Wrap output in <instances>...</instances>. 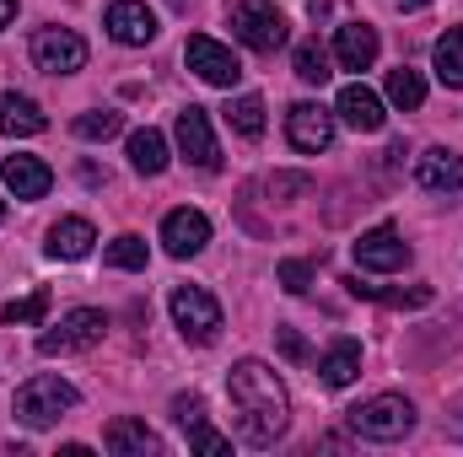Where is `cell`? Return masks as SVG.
I'll return each instance as SVG.
<instances>
[{
    "label": "cell",
    "instance_id": "6da1fadb",
    "mask_svg": "<svg viewBox=\"0 0 463 457\" xmlns=\"http://www.w3.org/2000/svg\"><path fill=\"white\" fill-rule=\"evenodd\" d=\"M227 398H232V420L237 436L248 447H275L291 425V398L286 382L264 366V360H237L227 371Z\"/></svg>",
    "mask_w": 463,
    "mask_h": 457
},
{
    "label": "cell",
    "instance_id": "7a4b0ae2",
    "mask_svg": "<svg viewBox=\"0 0 463 457\" xmlns=\"http://www.w3.org/2000/svg\"><path fill=\"white\" fill-rule=\"evenodd\" d=\"M345 425L355 436H366V442H399V436L415 431V404L404 393H377V398H366V404L350 409Z\"/></svg>",
    "mask_w": 463,
    "mask_h": 457
},
{
    "label": "cell",
    "instance_id": "3957f363",
    "mask_svg": "<svg viewBox=\"0 0 463 457\" xmlns=\"http://www.w3.org/2000/svg\"><path fill=\"white\" fill-rule=\"evenodd\" d=\"M227 16H232V38L253 54H275L286 43V27H291L275 0H232Z\"/></svg>",
    "mask_w": 463,
    "mask_h": 457
},
{
    "label": "cell",
    "instance_id": "277c9868",
    "mask_svg": "<svg viewBox=\"0 0 463 457\" xmlns=\"http://www.w3.org/2000/svg\"><path fill=\"white\" fill-rule=\"evenodd\" d=\"M11 409H16V420H22L27 431H43V425H54L60 415L76 409V387H71L65 377H33V382L16 387Z\"/></svg>",
    "mask_w": 463,
    "mask_h": 457
},
{
    "label": "cell",
    "instance_id": "5b68a950",
    "mask_svg": "<svg viewBox=\"0 0 463 457\" xmlns=\"http://www.w3.org/2000/svg\"><path fill=\"white\" fill-rule=\"evenodd\" d=\"M167 307H173V323H178V334L189 344H216V334H222V302L205 285H178L167 296Z\"/></svg>",
    "mask_w": 463,
    "mask_h": 457
},
{
    "label": "cell",
    "instance_id": "8992f818",
    "mask_svg": "<svg viewBox=\"0 0 463 457\" xmlns=\"http://www.w3.org/2000/svg\"><path fill=\"white\" fill-rule=\"evenodd\" d=\"M33 65L43 76H76L87 65V38L76 27H38L33 33Z\"/></svg>",
    "mask_w": 463,
    "mask_h": 457
},
{
    "label": "cell",
    "instance_id": "52a82bcc",
    "mask_svg": "<svg viewBox=\"0 0 463 457\" xmlns=\"http://www.w3.org/2000/svg\"><path fill=\"white\" fill-rule=\"evenodd\" d=\"M109 334V318L98 312V307H76V312H65L43 340H38V355H71V350H92V344Z\"/></svg>",
    "mask_w": 463,
    "mask_h": 457
},
{
    "label": "cell",
    "instance_id": "ba28073f",
    "mask_svg": "<svg viewBox=\"0 0 463 457\" xmlns=\"http://www.w3.org/2000/svg\"><path fill=\"white\" fill-rule=\"evenodd\" d=\"M184 60H189V70H194L200 81H211V87H237V81H242V60L232 54L227 43L205 38V33H194V38L184 43Z\"/></svg>",
    "mask_w": 463,
    "mask_h": 457
},
{
    "label": "cell",
    "instance_id": "9c48e42d",
    "mask_svg": "<svg viewBox=\"0 0 463 457\" xmlns=\"http://www.w3.org/2000/svg\"><path fill=\"white\" fill-rule=\"evenodd\" d=\"M173 140H178V151L194 162V167H205V173H216L222 167V145H216V135H211V114L205 108H184L178 124H173Z\"/></svg>",
    "mask_w": 463,
    "mask_h": 457
},
{
    "label": "cell",
    "instance_id": "30bf717a",
    "mask_svg": "<svg viewBox=\"0 0 463 457\" xmlns=\"http://www.w3.org/2000/svg\"><path fill=\"white\" fill-rule=\"evenodd\" d=\"M355 264L377 269V275H393V269L410 264V242L399 237V227H372L355 237Z\"/></svg>",
    "mask_w": 463,
    "mask_h": 457
},
{
    "label": "cell",
    "instance_id": "8fae6325",
    "mask_svg": "<svg viewBox=\"0 0 463 457\" xmlns=\"http://www.w3.org/2000/svg\"><path fill=\"white\" fill-rule=\"evenodd\" d=\"M173 420H178V431L189 436L194 452H205V457L232 452V436L211 431V420H205V398H200V393H178V398H173Z\"/></svg>",
    "mask_w": 463,
    "mask_h": 457
},
{
    "label": "cell",
    "instance_id": "7c38bea8",
    "mask_svg": "<svg viewBox=\"0 0 463 457\" xmlns=\"http://www.w3.org/2000/svg\"><path fill=\"white\" fill-rule=\"evenodd\" d=\"M286 140H291L297 151H307V156L329 151V140H335V114L318 108V103H297V108L286 114Z\"/></svg>",
    "mask_w": 463,
    "mask_h": 457
},
{
    "label": "cell",
    "instance_id": "4fadbf2b",
    "mask_svg": "<svg viewBox=\"0 0 463 457\" xmlns=\"http://www.w3.org/2000/svg\"><path fill=\"white\" fill-rule=\"evenodd\" d=\"M103 27L114 33V43L140 49V43H151V38H156V11H151L146 0H114V5L103 11Z\"/></svg>",
    "mask_w": 463,
    "mask_h": 457
},
{
    "label": "cell",
    "instance_id": "5bb4252c",
    "mask_svg": "<svg viewBox=\"0 0 463 457\" xmlns=\"http://www.w3.org/2000/svg\"><path fill=\"white\" fill-rule=\"evenodd\" d=\"M415 183H420L426 194H458L463 189V156L448 151V145L420 151V156H415Z\"/></svg>",
    "mask_w": 463,
    "mask_h": 457
},
{
    "label": "cell",
    "instance_id": "9a60e30c",
    "mask_svg": "<svg viewBox=\"0 0 463 457\" xmlns=\"http://www.w3.org/2000/svg\"><path fill=\"white\" fill-rule=\"evenodd\" d=\"M205 242H211V221L200 216V210H167V221H162V247L173 253V258H194V253H205Z\"/></svg>",
    "mask_w": 463,
    "mask_h": 457
},
{
    "label": "cell",
    "instance_id": "2e32d148",
    "mask_svg": "<svg viewBox=\"0 0 463 457\" xmlns=\"http://www.w3.org/2000/svg\"><path fill=\"white\" fill-rule=\"evenodd\" d=\"M377 54H383V38H377L372 22H345V27L335 33V60H340L345 70H372Z\"/></svg>",
    "mask_w": 463,
    "mask_h": 457
},
{
    "label": "cell",
    "instance_id": "e0dca14e",
    "mask_svg": "<svg viewBox=\"0 0 463 457\" xmlns=\"http://www.w3.org/2000/svg\"><path fill=\"white\" fill-rule=\"evenodd\" d=\"M335 114L345 118L350 129H361V135H377V129L388 124V114H383V98H377L372 87H361V81H350L345 92L335 98Z\"/></svg>",
    "mask_w": 463,
    "mask_h": 457
},
{
    "label": "cell",
    "instance_id": "ac0fdd59",
    "mask_svg": "<svg viewBox=\"0 0 463 457\" xmlns=\"http://www.w3.org/2000/svg\"><path fill=\"white\" fill-rule=\"evenodd\" d=\"M92 242H98V231H92V221H87V216H65V221H54V227H49L43 253H49V258L76 264V258H87V253H92Z\"/></svg>",
    "mask_w": 463,
    "mask_h": 457
},
{
    "label": "cell",
    "instance_id": "d6986e66",
    "mask_svg": "<svg viewBox=\"0 0 463 457\" xmlns=\"http://www.w3.org/2000/svg\"><path fill=\"white\" fill-rule=\"evenodd\" d=\"M43 129H49V114H43L33 98H22V92H0V135L27 140V135H43Z\"/></svg>",
    "mask_w": 463,
    "mask_h": 457
},
{
    "label": "cell",
    "instance_id": "ffe728a7",
    "mask_svg": "<svg viewBox=\"0 0 463 457\" xmlns=\"http://www.w3.org/2000/svg\"><path fill=\"white\" fill-rule=\"evenodd\" d=\"M103 447L118 457H146V452H162V442H156V431L146 425V420H129V415H118L109 420V431H103Z\"/></svg>",
    "mask_w": 463,
    "mask_h": 457
},
{
    "label": "cell",
    "instance_id": "44dd1931",
    "mask_svg": "<svg viewBox=\"0 0 463 457\" xmlns=\"http://www.w3.org/2000/svg\"><path fill=\"white\" fill-rule=\"evenodd\" d=\"M0 178H5V189H11L16 200H43V194H49V183H54V173H49L38 156H5Z\"/></svg>",
    "mask_w": 463,
    "mask_h": 457
},
{
    "label": "cell",
    "instance_id": "7402d4cb",
    "mask_svg": "<svg viewBox=\"0 0 463 457\" xmlns=\"http://www.w3.org/2000/svg\"><path fill=\"white\" fill-rule=\"evenodd\" d=\"M318 377H324V387H350V382L361 377V344L335 340L324 350V360H318Z\"/></svg>",
    "mask_w": 463,
    "mask_h": 457
},
{
    "label": "cell",
    "instance_id": "603a6c76",
    "mask_svg": "<svg viewBox=\"0 0 463 457\" xmlns=\"http://www.w3.org/2000/svg\"><path fill=\"white\" fill-rule=\"evenodd\" d=\"M431 70L448 92H463V27H448L431 49Z\"/></svg>",
    "mask_w": 463,
    "mask_h": 457
},
{
    "label": "cell",
    "instance_id": "cb8c5ba5",
    "mask_svg": "<svg viewBox=\"0 0 463 457\" xmlns=\"http://www.w3.org/2000/svg\"><path fill=\"white\" fill-rule=\"evenodd\" d=\"M129 167L146 173V178L167 173V135L162 129H135L129 135Z\"/></svg>",
    "mask_w": 463,
    "mask_h": 457
},
{
    "label": "cell",
    "instance_id": "d4e9b609",
    "mask_svg": "<svg viewBox=\"0 0 463 457\" xmlns=\"http://www.w3.org/2000/svg\"><path fill=\"white\" fill-rule=\"evenodd\" d=\"M345 291H350V296H361V302H383V307H431V285H410V291H383V285H366L361 275H350Z\"/></svg>",
    "mask_w": 463,
    "mask_h": 457
},
{
    "label": "cell",
    "instance_id": "484cf974",
    "mask_svg": "<svg viewBox=\"0 0 463 457\" xmlns=\"http://www.w3.org/2000/svg\"><path fill=\"white\" fill-rule=\"evenodd\" d=\"M227 124L242 135V140H259V135H264V98H259V92L232 98L227 103Z\"/></svg>",
    "mask_w": 463,
    "mask_h": 457
},
{
    "label": "cell",
    "instance_id": "4316f807",
    "mask_svg": "<svg viewBox=\"0 0 463 457\" xmlns=\"http://www.w3.org/2000/svg\"><path fill=\"white\" fill-rule=\"evenodd\" d=\"M388 103L404 108V114H415V108L426 103V81H420V70H410V65L388 70Z\"/></svg>",
    "mask_w": 463,
    "mask_h": 457
},
{
    "label": "cell",
    "instance_id": "83f0119b",
    "mask_svg": "<svg viewBox=\"0 0 463 457\" xmlns=\"http://www.w3.org/2000/svg\"><path fill=\"white\" fill-rule=\"evenodd\" d=\"M297 76L307 81V87H324L335 70H329V54H324V43L318 38H302L297 43Z\"/></svg>",
    "mask_w": 463,
    "mask_h": 457
},
{
    "label": "cell",
    "instance_id": "f1b7e54d",
    "mask_svg": "<svg viewBox=\"0 0 463 457\" xmlns=\"http://www.w3.org/2000/svg\"><path fill=\"white\" fill-rule=\"evenodd\" d=\"M43 312H49V285H38V291L22 296V302H5V307H0V323H5V329H16V323H43Z\"/></svg>",
    "mask_w": 463,
    "mask_h": 457
},
{
    "label": "cell",
    "instance_id": "f546056e",
    "mask_svg": "<svg viewBox=\"0 0 463 457\" xmlns=\"http://www.w3.org/2000/svg\"><path fill=\"white\" fill-rule=\"evenodd\" d=\"M81 140H114L118 129H124V114H114V108H92V114H81L76 124H71Z\"/></svg>",
    "mask_w": 463,
    "mask_h": 457
},
{
    "label": "cell",
    "instance_id": "4dcf8cb0",
    "mask_svg": "<svg viewBox=\"0 0 463 457\" xmlns=\"http://www.w3.org/2000/svg\"><path fill=\"white\" fill-rule=\"evenodd\" d=\"M114 269H146V237H135V231H124L109 242V253H103Z\"/></svg>",
    "mask_w": 463,
    "mask_h": 457
},
{
    "label": "cell",
    "instance_id": "1f68e13d",
    "mask_svg": "<svg viewBox=\"0 0 463 457\" xmlns=\"http://www.w3.org/2000/svg\"><path fill=\"white\" fill-rule=\"evenodd\" d=\"M275 280H280L291 296H302V291L313 285V264H307V258H286V264L275 269Z\"/></svg>",
    "mask_w": 463,
    "mask_h": 457
},
{
    "label": "cell",
    "instance_id": "d6a6232c",
    "mask_svg": "<svg viewBox=\"0 0 463 457\" xmlns=\"http://www.w3.org/2000/svg\"><path fill=\"white\" fill-rule=\"evenodd\" d=\"M275 344H280V355H286V360H307V344H302L297 329H275Z\"/></svg>",
    "mask_w": 463,
    "mask_h": 457
},
{
    "label": "cell",
    "instance_id": "836d02e7",
    "mask_svg": "<svg viewBox=\"0 0 463 457\" xmlns=\"http://www.w3.org/2000/svg\"><path fill=\"white\" fill-rule=\"evenodd\" d=\"M307 178H269V194H302Z\"/></svg>",
    "mask_w": 463,
    "mask_h": 457
},
{
    "label": "cell",
    "instance_id": "e575fe53",
    "mask_svg": "<svg viewBox=\"0 0 463 457\" xmlns=\"http://www.w3.org/2000/svg\"><path fill=\"white\" fill-rule=\"evenodd\" d=\"M11 16H16V0H0V33L11 27Z\"/></svg>",
    "mask_w": 463,
    "mask_h": 457
},
{
    "label": "cell",
    "instance_id": "d590c367",
    "mask_svg": "<svg viewBox=\"0 0 463 457\" xmlns=\"http://www.w3.org/2000/svg\"><path fill=\"white\" fill-rule=\"evenodd\" d=\"M448 436H458V442H463V409L453 415V420H448Z\"/></svg>",
    "mask_w": 463,
    "mask_h": 457
},
{
    "label": "cell",
    "instance_id": "8d00e7d4",
    "mask_svg": "<svg viewBox=\"0 0 463 457\" xmlns=\"http://www.w3.org/2000/svg\"><path fill=\"white\" fill-rule=\"evenodd\" d=\"M399 11H420V5H431V0H393Z\"/></svg>",
    "mask_w": 463,
    "mask_h": 457
},
{
    "label": "cell",
    "instance_id": "74e56055",
    "mask_svg": "<svg viewBox=\"0 0 463 457\" xmlns=\"http://www.w3.org/2000/svg\"><path fill=\"white\" fill-rule=\"evenodd\" d=\"M0 221H5V200H0Z\"/></svg>",
    "mask_w": 463,
    "mask_h": 457
}]
</instances>
